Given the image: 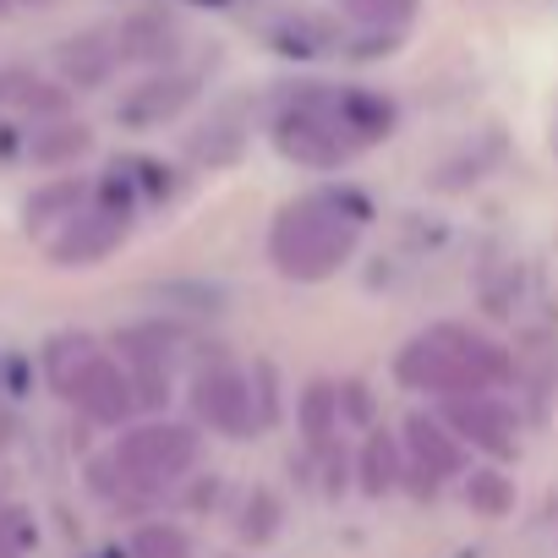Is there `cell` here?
<instances>
[{
    "label": "cell",
    "instance_id": "ac0fdd59",
    "mask_svg": "<svg viewBox=\"0 0 558 558\" xmlns=\"http://www.w3.org/2000/svg\"><path fill=\"white\" fill-rule=\"evenodd\" d=\"M7 7H12V0H0V12H7Z\"/></svg>",
    "mask_w": 558,
    "mask_h": 558
},
{
    "label": "cell",
    "instance_id": "4fadbf2b",
    "mask_svg": "<svg viewBox=\"0 0 558 558\" xmlns=\"http://www.w3.org/2000/svg\"><path fill=\"white\" fill-rule=\"evenodd\" d=\"M132 558H192V542H186L181 525L154 520V525H143V531L132 536Z\"/></svg>",
    "mask_w": 558,
    "mask_h": 558
},
{
    "label": "cell",
    "instance_id": "2e32d148",
    "mask_svg": "<svg viewBox=\"0 0 558 558\" xmlns=\"http://www.w3.org/2000/svg\"><path fill=\"white\" fill-rule=\"evenodd\" d=\"M335 411H340V395H335L329 384H313L307 400H302V422H307V438H313V444H324V438L335 433Z\"/></svg>",
    "mask_w": 558,
    "mask_h": 558
},
{
    "label": "cell",
    "instance_id": "ba28073f",
    "mask_svg": "<svg viewBox=\"0 0 558 558\" xmlns=\"http://www.w3.org/2000/svg\"><path fill=\"white\" fill-rule=\"evenodd\" d=\"M449 422H454L471 444H482V449H493V454L514 449V416H509L493 395H465V400H449Z\"/></svg>",
    "mask_w": 558,
    "mask_h": 558
},
{
    "label": "cell",
    "instance_id": "9a60e30c",
    "mask_svg": "<svg viewBox=\"0 0 558 558\" xmlns=\"http://www.w3.org/2000/svg\"><path fill=\"white\" fill-rule=\"evenodd\" d=\"M395 471H400V449L378 433V438L367 444V454H362V482H367V493H389V487H395Z\"/></svg>",
    "mask_w": 558,
    "mask_h": 558
},
{
    "label": "cell",
    "instance_id": "52a82bcc",
    "mask_svg": "<svg viewBox=\"0 0 558 558\" xmlns=\"http://www.w3.org/2000/svg\"><path fill=\"white\" fill-rule=\"evenodd\" d=\"M126 230V214L121 208H88V214H72L66 235L56 241V263H94L105 257Z\"/></svg>",
    "mask_w": 558,
    "mask_h": 558
},
{
    "label": "cell",
    "instance_id": "e0dca14e",
    "mask_svg": "<svg viewBox=\"0 0 558 558\" xmlns=\"http://www.w3.org/2000/svg\"><path fill=\"white\" fill-rule=\"evenodd\" d=\"M471 504L487 509V514H504V509L514 504V493H509V482H504L498 471H476V476H471Z\"/></svg>",
    "mask_w": 558,
    "mask_h": 558
},
{
    "label": "cell",
    "instance_id": "5b68a950",
    "mask_svg": "<svg viewBox=\"0 0 558 558\" xmlns=\"http://www.w3.org/2000/svg\"><path fill=\"white\" fill-rule=\"evenodd\" d=\"M132 389H137V384H132L116 362H105V356H88L83 373L66 384V395L77 400V411L94 416V422H121V416L132 411V400H137Z\"/></svg>",
    "mask_w": 558,
    "mask_h": 558
},
{
    "label": "cell",
    "instance_id": "277c9868",
    "mask_svg": "<svg viewBox=\"0 0 558 558\" xmlns=\"http://www.w3.org/2000/svg\"><path fill=\"white\" fill-rule=\"evenodd\" d=\"M192 460H197V438H192V427H175V422L132 427V433L116 444V465H121L132 482H170V476H181Z\"/></svg>",
    "mask_w": 558,
    "mask_h": 558
},
{
    "label": "cell",
    "instance_id": "5bb4252c",
    "mask_svg": "<svg viewBox=\"0 0 558 558\" xmlns=\"http://www.w3.org/2000/svg\"><path fill=\"white\" fill-rule=\"evenodd\" d=\"M83 148H88V132H83V126H72V121L45 126V132L34 137V159H39V165H66V159H77Z\"/></svg>",
    "mask_w": 558,
    "mask_h": 558
},
{
    "label": "cell",
    "instance_id": "3957f363",
    "mask_svg": "<svg viewBox=\"0 0 558 558\" xmlns=\"http://www.w3.org/2000/svg\"><path fill=\"white\" fill-rule=\"evenodd\" d=\"M400 384L405 389H433V395H449V400H465V395H487L493 384H504L509 362L498 356V345H487L482 335L471 329H427L422 340H411L395 362Z\"/></svg>",
    "mask_w": 558,
    "mask_h": 558
},
{
    "label": "cell",
    "instance_id": "7a4b0ae2",
    "mask_svg": "<svg viewBox=\"0 0 558 558\" xmlns=\"http://www.w3.org/2000/svg\"><path fill=\"white\" fill-rule=\"evenodd\" d=\"M345 203L356 197L324 192V197L291 203L274 219V235H268L274 268L291 279H329L356 252V235H362V214H345Z\"/></svg>",
    "mask_w": 558,
    "mask_h": 558
},
{
    "label": "cell",
    "instance_id": "8992f818",
    "mask_svg": "<svg viewBox=\"0 0 558 558\" xmlns=\"http://www.w3.org/2000/svg\"><path fill=\"white\" fill-rule=\"evenodd\" d=\"M197 416H203L214 433L241 438V433L252 427V389H246V378L230 373V367L203 373V378H197Z\"/></svg>",
    "mask_w": 558,
    "mask_h": 558
},
{
    "label": "cell",
    "instance_id": "8fae6325",
    "mask_svg": "<svg viewBox=\"0 0 558 558\" xmlns=\"http://www.w3.org/2000/svg\"><path fill=\"white\" fill-rule=\"evenodd\" d=\"M405 449H411V460L427 471V482H438V476H449V471L460 465L454 438H449L438 422H427V416H411V427H405Z\"/></svg>",
    "mask_w": 558,
    "mask_h": 558
},
{
    "label": "cell",
    "instance_id": "d6986e66",
    "mask_svg": "<svg viewBox=\"0 0 558 558\" xmlns=\"http://www.w3.org/2000/svg\"><path fill=\"white\" fill-rule=\"evenodd\" d=\"M460 558H471V553H460Z\"/></svg>",
    "mask_w": 558,
    "mask_h": 558
},
{
    "label": "cell",
    "instance_id": "30bf717a",
    "mask_svg": "<svg viewBox=\"0 0 558 558\" xmlns=\"http://www.w3.org/2000/svg\"><path fill=\"white\" fill-rule=\"evenodd\" d=\"M192 99V77H154V83H143L126 105H121V121L126 126H159L165 116H175L181 105Z\"/></svg>",
    "mask_w": 558,
    "mask_h": 558
},
{
    "label": "cell",
    "instance_id": "9c48e42d",
    "mask_svg": "<svg viewBox=\"0 0 558 558\" xmlns=\"http://www.w3.org/2000/svg\"><path fill=\"white\" fill-rule=\"evenodd\" d=\"M121 61H126L121 56V34H77V39L61 45V72L77 88H99Z\"/></svg>",
    "mask_w": 558,
    "mask_h": 558
},
{
    "label": "cell",
    "instance_id": "7c38bea8",
    "mask_svg": "<svg viewBox=\"0 0 558 558\" xmlns=\"http://www.w3.org/2000/svg\"><path fill=\"white\" fill-rule=\"evenodd\" d=\"M340 7L351 12V23H362V28H373V34L395 39V34L416 17L422 0H340Z\"/></svg>",
    "mask_w": 558,
    "mask_h": 558
},
{
    "label": "cell",
    "instance_id": "6da1fadb",
    "mask_svg": "<svg viewBox=\"0 0 558 558\" xmlns=\"http://www.w3.org/2000/svg\"><path fill=\"white\" fill-rule=\"evenodd\" d=\"M395 110L378 94L362 88H329V94H302L286 116L274 121V143L296 165H345L351 154H362L367 143H378L389 132Z\"/></svg>",
    "mask_w": 558,
    "mask_h": 558
}]
</instances>
